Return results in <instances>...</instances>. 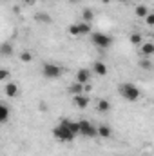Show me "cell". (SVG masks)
Here are the masks:
<instances>
[{
    "label": "cell",
    "mask_w": 154,
    "mask_h": 156,
    "mask_svg": "<svg viewBox=\"0 0 154 156\" xmlns=\"http://www.w3.org/2000/svg\"><path fill=\"white\" fill-rule=\"evenodd\" d=\"M53 136L58 140V142H64V144H67V142H73L75 138H76V134L67 127V125H64L62 122L53 129Z\"/></svg>",
    "instance_id": "2"
},
{
    "label": "cell",
    "mask_w": 154,
    "mask_h": 156,
    "mask_svg": "<svg viewBox=\"0 0 154 156\" xmlns=\"http://www.w3.org/2000/svg\"><path fill=\"white\" fill-rule=\"evenodd\" d=\"M7 120H9V105L7 104H2L0 105V122L5 123Z\"/></svg>",
    "instance_id": "15"
},
{
    "label": "cell",
    "mask_w": 154,
    "mask_h": 156,
    "mask_svg": "<svg viewBox=\"0 0 154 156\" xmlns=\"http://www.w3.org/2000/svg\"><path fill=\"white\" fill-rule=\"evenodd\" d=\"M140 47H142L140 51H142L143 56H151V55H154V42H143Z\"/></svg>",
    "instance_id": "12"
},
{
    "label": "cell",
    "mask_w": 154,
    "mask_h": 156,
    "mask_svg": "<svg viewBox=\"0 0 154 156\" xmlns=\"http://www.w3.org/2000/svg\"><path fill=\"white\" fill-rule=\"evenodd\" d=\"M138 66H140L142 69H145V71H151V69L154 67L152 62H151V60H147V58H142V60L138 62Z\"/></svg>",
    "instance_id": "21"
},
{
    "label": "cell",
    "mask_w": 154,
    "mask_h": 156,
    "mask_svg": "<svg viewBox=\"0 0 154 156\" xmlns=\"http://www.w3.org/2000/svg\"><path fill=\"white\" fill-rule=\"evenodd\" d=\"M69 91H71L73 94H83V93H85V85L76 82V83H73V85L69 87Z\"/></svg>",
    "instance_id": "18"
},
{
    "label": "cell",
    "mask_w": 154,
    "mask_h": 156,
    "mask_svg": "<svg viewBox=\"0 0 154 156\" xmlns=\"http://www.w3.org/2000/svg\"><path fill=\"white\" fill-rule=\"evenodd\" d=\"M114 2H123V0H114Z\"/></svg>",
    "instance_id": "29"
},
{
    "label": "cell",
    "mask_w": 154,
    "mask_h": 156,
    "mask_svg": "<svg viewBox=\"0 0 154 156\" xmlns=\"http://www.w3.org/2000/svg\"><path fill=\"white\" fill-rule=\"evenodd\" d=\"M152 37H154V35H152Z\"/></svg>",
    "instance_id": "30"
},
{
    "label": "cell",
    "mask_w": 154,
    "mask_h": 156,
    "mask_svg": "<svg viewBox=\"0 0 154 156\" xmlns=\"http://www.w3.org/2000/svg\"><path fill=\"white\" fill-rule=\"evenodd\" d=\"M42 75L47 80H56V78H60L64 75V67H60V66H56L53 62H45L42 66Z\"/></svg>",
    "instance_id": "3"
},
{
    "label": "cell",
    "mask_w": 154,
    "mask_h": 156,
    "mask_svg": "<svg viewBox=\"0 0 154 156\" xmlns=\"http://www.w3.org/2000/svg\"><path fill=\"white\" fill-rule=\"evenodd\" d=\"M118 94H120L123 100H127V102H138L140 96H142L140 89H138L134 83H131V82L120 83V85H118Z\"/></svg>",
    "instance_id": "1"
},
{
    "label": "cell",
    "mask_w": 154,
    "mask_h": 156,
    "mask_svg": "<svg viewBox=\"0 0 154 156\" xmlns=\"http://www.w3.org/2000/svg\"><path fill=\"white\" fill-rule=\"evenodd\" d=\"M82 18H83V22H91V20H94V11H93L91 7H85V9L82 11Z\"/></svg>",
    "instance_id": "17"
},
{
    "label": "cell",
    "mask_w": 154,
    "mask_h": 156,
    "mask_svg": "<svg viewBox=\"0 0 154 156\" xmlns=\"http://www.w3.org/2000/svg\"><path fill=\"white\" fill-rule=\"evenodd\" d=\"M91 42H93V45L98 47V49H109L111 44H113V38H111L109 35H105V33L93 31V33H91Z\"/></svg>",
    "instance_id": "4"
},
{
    "label": "cell",
    "mask_w": 154,
    "mask_h": 156,
    "mask_svg": "<svg viewBox=\"0 0 154 156\" xmlns=\"http://www.w3.org/2000/svg\"><path fill=\"white\" fill-rule=\"evenodd\" d=\"M89 80H91V71H89L87 67L78 69V73H76V82H78V83L87 85V83H89Z\"/></svg>",
    "instance_id": "6"
},
{
    "label": "cell",
    "mask_w": 154,
    "mask_h": 156,
    "mask_svg": "<svg viewBox=\"0 0 154 156\" xmlns=\"http://www.w3.org/2000/svg\"><path fill=\"white\" fill-rule=\"evenodd\" d=\"M102 2H103V4H109V2H111V0H102Z\"/></svg>",
    "instance_id": "28"
},
{
    "label": "cell",
    "mask_w": 154,
    "mask_h": 156,
    "mask_svg": "<svg viewBox=\"0 0 154 156\" xmlns=\"http://www.w3.org/2000/svg\"><path fill=\"white\" fill-rule=\"evenodd\" d=\"M62 123H64V125H67V127L76 134V136L80 134V122H73V120H69V118H64V120H62Z\"/></svg>",
    "instance_id": "13"
},
{
    "label": "cell",
    "mask_w": 154,
    "mask_h": 156,
    "mask_svg": "<svg viewBox=\"0 0 154 156\" xmlns=\"http://www.w3.org/2000/svg\"><path fill=\"white\" fill-rule=\"evenodd\" d=\"M78 122H80V136H85V138L98 136V127H94L89 120H78Z\"/></svg>",
    "instance_id": "5"
},
{
    "label": "cell",
    "mask_w": 154,
    "mask_h": 156,
    "mask_svg": "<svg viewBox=\"0 0 154 156\" xmlns=\"http://www.w3.org/2000/svg\"><path fill=\"white\" fill-rule=\"evenodd\" d=\"M96 109H98L100 113H107V111H111V102H109V100H105V98H102V100H98Z\"/></svg>",
    "instance_id": "14"
},
{
    "label": "cell",
    "mask_w": 154,
    "mask_h": 156,
    "mask_svg": "<svg viewBox=\"0 0 154 156\" xmlns=\"http://www.w3.org/2000/svg\"><path fill=\"white\" fill-rule=\"evenodd\" d=\"M145 24H147V26H151V27H154V13H149V15H147Z\"/></svg>",
    "instance_id": "24"
},
{
    "label": "cell",
    "mask_w": 154,
    "mask_h": 156,
    "mask_svg": "<svg viewBox=\"0 0 154 156\" xmlns=\"http://www.w3.org/2000/svg\"><path fill=\"white\" fill-rule=\"evenodd\" d=\"M134 13H136V16H138V18H143V20H145V18H147V15H149L151 11H149V7H147L145 4H140V5H136V7H134Z\"/></svg>",
    "instance_id": "10"
},
{
    "label": "cell",
    "mask_w": 154,
    "mask_h": 156,
    "mask_svg": "<svg viewBox=\"0 0 154 156\" xmlns=\"http://www.w3.org/2000/svg\"><path fill=\"white\" fill-rule=\"evenodd\" d=\"M4 93H5V96L15 98V96H18V85L15 82H7L5 87H4Z\"/></svg>",
    "instance_id": "9"
},
{
    "label": "cell",
    "mask_w": 154,
    "mask_h": 156,
    "mask_svg": "<svg viewBox=\"0 0 154 156\" xmlns=\"http://www.w3.org/2000/svg\"><path fill=\"white\" fill-rule=\"evenodd\" d=\"M0 55H2V56H11V55H13V45H11L9 42H4V44L0 45Z\"/></svg>",
    "instance_id": "16"
},
{
    "label": "cell",
    "mask_w": 154,
    "mask_h": 156,
    "mask_svg": "<svg viewBox=\"0 0 154 156\" xmlns=\"http://www.w3.org/2000/svg\"><path fill=\"white\" fill-rule=\"evenodd\" d=\"M20 60H22L24 64H29V62L33 60V55H31L29 51H22V53H20Z\"/></svg>",
    "instance_id": "23"
},
{
    "label": "cell",
    "mask_w": 154,
    "mask_h": 156,
    "mask_svg": "<svg viewBox=\"0 0 154 156\" xmlns=\"http://www.w3.org/2000/svg\"><path fill=\"white\" fill-rule=\"evenodd\" d=\"M24 4H27V5H31V4H35V0H22Z\"/></svg>",
    "instance_id": "26"
},
{
    "label": "cell",
    "mask_w": 154,
    "mask_h": 156,
    "mask_svg": "<svg viewBox=\"0 0 154 156\" xmlns=\"http://www.w3.org/2000/svg\"><path fill=\"white\" fill-rule=\"evenodd\" d=\"M98 136H102V138H111L113 136V129L109 127V125H105V123H102V125H98Z\"/></svg>",
    "instance_id": "11"
},
{
    "label": "cell",
    "mask_w": 154,
    "mask_h": 156,
    "mask_svg": "<svg viewBox=\"0 0 154 156\" xmlns=\"http://www.w3.org/2000/svg\"><path fill=\"white\" fill-rule=\"evenodd\" d=\"M7 78H9V71L5 67H2L0 69V80H7Z\"/></svg>",
    "instance_id": "25"
},
{
    "label": "cell",
    "mask_w": 154,
    "mask_h": 156,
    "mask_svg": "<svg viewBox=\"0 0 154 156\" xmlns=\"http://www.w3.org/2000/svg\"><path fill=\"white\" fill-rule=\"evenodd\" d=\"M69 35H73V37H82L80 24H71V26H69Z\"/></svg>",
    "instance_id": "22"
},
{
    "label": "cell",
    "mask_w": 154,
    "mask_h": 156,
    "mask_svg": "<svg viewBox=\"0 0 154 156\" xmlns=\"http://www.w3.org/2000/svg\"><path fill=\"white\" fill-rule=\"evenodd\" d=\"M129 40H131L132 45H142V44H143V37H142L140 33H131V35H129Z\"/></svg>",
    "instance_id": "19"
},
{
    "label": "cell",
    "mask_w": 154,
    "mask_h": 156,
    "mask_svg": "<svg viewBox=\"0 0 154 156\" xmlns=\"http://www.w3.org/2000/svg\"><path fill=\"white\" fill-rule=\"evenodd\" d=\"M73 104L76 105L78 109H87V105H89V96H85V94H75V96H73Z\"/></svg>",
    "instance_id": "7"
},
{
    "label": "cell",
    "mask_w": 154,
    "mask_h": 156,
    "mask_svg": "<svg viewBox=\"0 0 154 156\" xmlns=\"http://www.w3.org/2000/svg\"><path fill=\"white\" fill-rule=\"evenodd\" d=\"M35 20L40 22V24H51V16L47 13H37L35 15Z\"/></svg>",
    "instance_id": "20"
},
{
    "label": "cell",
    "mask_w": 154,
    "mask_h": 156,
    "mask_svg": "<svg viewBox=\"0 0 154 156\" xmlns=\"http://www.w3.org/2000/svg\"><path fill=\"white\" fill-rule=\"evenodd\" d=\"M69 2H73V4H78V2H80V0H69Z\"/></svg>",
    "instance_id": "27"
},
{
    "label": "cell",
    "mask_w": 154,
    "mask_h": 156,
    "mask_svg": "<svg viewBox=\"0 0 154 156\" xmlns=\"http://www.w3.org/2000/svg\"><path fill=\"white\" fill-rule=\"evenodd\" d=\"M93 73L98 75V76H105V75H107V66H105L103 62L96 60V62H93Z\"/></svg>",
    "instance_id": "8"
}]
</instances>
